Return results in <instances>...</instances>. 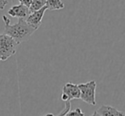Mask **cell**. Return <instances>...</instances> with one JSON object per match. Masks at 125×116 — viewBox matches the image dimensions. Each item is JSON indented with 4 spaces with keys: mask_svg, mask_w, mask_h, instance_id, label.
<instances>
[{
    "mask_svg": "<svg viewBox=\"0 0 125 116\" xmlns=\"http://www.w3.org/2000/svg\"><path fill=\"white\" fill-rule=\"evenodd\" d=\"M4 22V34L11 36L19 44L28 39L35 31V28L31 26L25 19H19V21L15 25L10 24V20L5 15H3Z\"/></svg>",
    "mask_w": 125,
    "mask_h": 116,
    "instance_id": "cell-1",
    "label": "cell"
},
{
    "mask_svg": "<svg viewBox=\"0 0 125 116\" xmlns=\"http://www.w3.org/2000/svg\"><path fill=\"white\" fill-rule=\"evenodd\" d=\"M19 43L8 35L0 34V61H5L15 55Z\"/></svg>",
    "mask_w": 125,
    "mask_h": 116,
    "instance_id": "cell-2",
    "label": "cell"
},
{
    "mask_svg": "<svg viewBox=\"0 0 125 116\" xmlns=\"http://www.w3.org/2000/svg\"><path fill=\"white\" fill-rule=\"evenodd\" d=\"M96 87H97V84H96L95 80H90V81H88L86 83L79 84L78 87L81 92L80 99L88 104L94 106L96 104Z\"/></svg>",
    "mask_w": 125,
    "mask_h": 116,
    "instance_id": "cell-3",
    "label": "cell"
},
{
    "mask_svg": "<svg viewBox=\"0 0 125 116\" xmlns=\"http://www.w3.org/2000/svg\"><path fill=\"white\" fill-rule=\"evenodd\" d=\"M81 92L78 87V85L67 82L64 85L62 88V95H61V100L66 102H71L73 99H80Z\"/></svg>",
    "mask_w": 125,
    "mask_h": 116,
    "instance_id": "cell-4",
    "label": "cell"
},
{
    "mask_svg": "<svg viewBox=\"0 0 125 116\" xmlns=\"http://www.w3.org/2000/svg\"><path fill=\"white\" fill-rule=\"evenodd\" d=\"M47 9H48V8H47V6H45L43 9H41L40 10H38V11L31 13L26 20V22L31 26H32L33 28L38 30L40 27V26H41L43 15H44V13Z\"/></svg>",
    "mask_w": 125,
    "mask_h": 116,
    "instance_id": "cell-5",
    "label": "cell"
},
{
    "mask_svg": "<svg viewBox=\"0 0 125 116\" xmlns=\"http://www.w3.org/2000/svg\"><path fill=\"white\" fill-rule=\"evenodd\" d=\"M9 15L11 17H16L18 19H27V17L31 15L29 8H27L25 5L18 4L11 7L8 11Z\"/></svg>",
    "mask_w": 125,
    "mask_h": 116,
    "instance_id": "cell-6",
    "label": "cell"
},
{
    "mask_svg": "<svg viewBox=\"0 0 125 116\" xmlns=\"http://www.w3.org/2000/svg\"><path fill=\"white\" fill-rule=\"evenodd\" d=\"M97 111L102 116H125L124 112L119 111L116 108L109 105H102Z\"/></svg>",
    "mask_w": 125,
    "mask_h": 116,
    "instance_id": "cell-7",
    "label": "cell"
},
{
    "mask_svg": "<svg viewBox=\"0 0 125 116\" xmlns=\"http://www.w3.org/2000/svg\"><path fill=\"white\" fill-rule=\"evenodd\" d=\"M46 6L50 10L62 9L65 8V4L61 0H47Z\"/></svg>",
    "mask_w": 125,
    "mask_h": 116,
    "instance_id": "cell-8",
    "label": "cell"
},
{
    "mask_svg": "<svg viewBox=\"0 0 125 116\" xmlns=\"http://www.w3.org/2000/svg\"><path fill=\"white\" fill-rule=\"evenodd\" d=\"M46 3L47 0H32V3H31V6L29 8L31 14L33 13V12L38 11V10H40L43 7H45L46 6Z\"/></svg>",
    "mask_w": 125,
    "mask_h": 116,
    "instance_id": "cell-9",
    "label": "cell"
},
{
    "mask_svg": "<svg viewBox=\"0 0 125 116\" xmlns=\"http://www.w3.org/2000/svg\"><path fill=\"white\" fill-rule=\"evenodd\" d=\"M66 116H85L84 113L81 110V108H77L74 110H70Z\"/></svg>",
    "mask_w": 125,
    "mask_h": 116,
    "instance_id": "cell-10",
    "label": "cell"
},
{
    "mask_svg": "<svg viewBox=\"0 0 125 116\" xmlns=\"http://www.w3.org/2000/svg\"><path fill=\"white\" fill-rule=\"evenodd\" d=\"M18 1L21 3V4L25 5L27 8H30L31 3H32V0H18Z\"/></svg>",
    "mask_w": 125,
    "mask_h": 116,
    "instance_id": "cell-11",
    "label": "cell"
},
{
    "mask_svg": "<svg viewBox=\"0 0 125 116\" xmlns=\"http://www.w3.org/2000/svg\"><path fill=\"white\" fill-rule=\"evenodd\" d=\"M8 0H0V9L3 10L5 8L7 4H8Z\"/></svg>",
    "mask_w": 125,
    "mask_h": 116,
    "instance_id": "cell-12",
    "label": "cell"
},
{
    "mask_svg": "<svg viewBox=\"0 0 125 116\" xmlns=\"http://www.w3.org/2000/svg\"><path fill=\"white\" fill-rule=\"evenodd\" d=\"M89 116H102V115H100V114L98 113V111H94V113L92 114V115H89Z\"/></svg>",
    "mask_w": 125,
    "mask_h": 116,
    "instance_id": "cell-13",
    "label": "cell"
},
{
    "mask_svg": "<svg viewBox=\"0 0 125 116\" xmlns=\"http://www.w3.org/2000/svg\"><path fill=\"white\" fill-rule=\"evenodd\" d=\"M43 116H57V115H53V114H47V115H45Z\"/></svg>",
    "mask_w": 125,
    "mask_h": 116,
    "instance_id": "cell-14",
    "label": "cell"
}]
</instances>
